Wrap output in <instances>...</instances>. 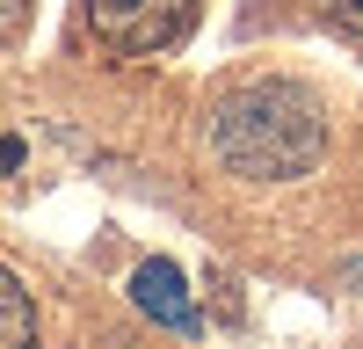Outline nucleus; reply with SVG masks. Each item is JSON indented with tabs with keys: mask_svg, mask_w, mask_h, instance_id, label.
Returning <instances> with one entry per match:
<instances>
[{
	"mask_svg": "<svg viewBox=\"0 0 363 349\" xmlns=\"http://www.w3.org/2000/svg\"><path fill=\"white\" fill-rule=\"evenodd\" d=\"M211 145L247 182H291V174H306L320 160L327 124H320V102L298 80H247V87H233L218 102Z\"/></svg>",
	"mask_w": 363,
	"mask_h": 349,
	"instance_id": "obj_1",
	"label": "nucleus"
},
{
	"mask_svg": "<svg viewBox=\"0 0 363 349\" xmlns=\"http://www.w3.org/2000/svg\"><path fill=\"white\" fill-rule=\"evenodd\" d=\"M196 0H87V29L109 44V51H160L189 29Z\"/></svg>",
	"mask_w": 363,
	"mask_h": 349,
	"instance_id": "obj_2",
	"label": "nucleus"
},
{
	"mask_svg": "<svg viewBox=\"0 0 363 349\" xmlns=\"http://www.w3.org/2000/svg\"><path fill=\"white\" fill-rule=\"evenodd\" d=\"M131 299L145 320H160V328H196V299H189V284H182L174 262H138V277H131Z\"/></svg>",
	"mask_w": 363,
	"mask_h": 349,
	"instance_id": "obj_3",
	"label": "nucleus"
},
{
	"mask_svg": "<svg viewBox=\"0 0 363 349\" xmlns=\"http://www.w3.org/2000/svg\"><path fill=\"white\" fill-rule=\"evenodd\" d=\"M37 342V306L15 284V270H0V349H29Z\"/></svg>",
	"mask_w": 363,
	"mask_h": 349,
	"instance_id": "obj_4",
	"label": "nucleus"
},
{
	"mask_svg": "<svg viewBox=\"0 0 363 349\" xmlns=\"http://www.w3.org/2000/svg\"><path fill=\"white\" fill-rule=\"evenodd\" d=\"M320 15L342 29V37H363V0H320Z\"/></svg>",
	"mask_w": 363,
	"mask_h": 349,
	"instance_id": "obj_5",
	"label": "nucleus"
},
{
	"mask_svg": "<svg viewBox=\"0 0 363 349\" xmlns=\"http://www.w3.org/2000/svg\"><path fill=\"white\" fill-rule=\"evenodd\" d=\"M0 167H22V138H0Z\"/></svg>",
	"mask_w": 363,
	"mask_h": 349,
	"instance_id": "obj_6",
	"label": "nucleus"
},
{
	"mask_svg": "<svg viewBox=\"0 0 363 349\" xmlns=\"http://www.w3.org/2000/svg\"><path fill=\"white\" fill-rule=\"evenodd\" d=\"M8 8H15V0H0V15H8Z\"/></svg>",
	"mask_w": 363,
	"mask_h": 349,
	"instance_id": "obj_7",
	"label": "nucleus"
}]
</instances>
